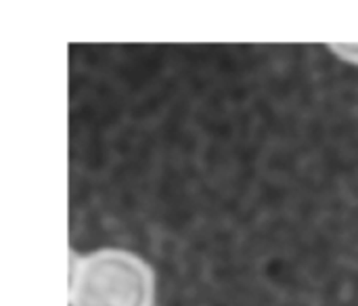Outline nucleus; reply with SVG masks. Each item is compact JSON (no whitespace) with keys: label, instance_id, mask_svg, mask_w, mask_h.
<instances>
[{"label":"nucleus","instance_id":"nucleus-2","mask_svg":"<svg viewBox=\"0 0 358 306\" xmlns=\"http://www.w3.org/2000/svg\"><path fill=\"white\" fill-rule=\"evenodd\" d=\"M329 48L342 57L346 63H355L358 65V42L357 44H346V42H340V44H329Z\"/></svg>","mask_w":358,"mask_h":306},{"label":"nucleus","instance_id":"nucleus-1","mask_svg":"<svg viewBox=\"0 0 358 306\" xmlns=\"http://www.w3.org/2000/svg\"><path fill=\"white\" fill-rule=\"evenodd\" d=\"M71 306H155V273L136 254L101 248L71 267Z\"/></svg>","mask_w":358,"mask_h":306}]
</instances>
